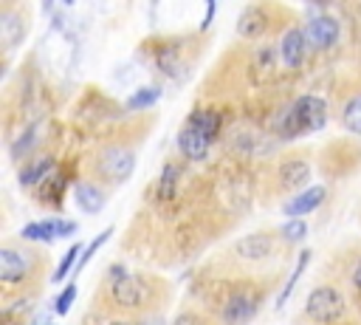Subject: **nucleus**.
Masks as SVG:
<instances>
[{"instance_id":"29","label":"nucleus","mask_w":361,"mask_h":325,"mask_svg":"<svg viewBox=\"0 0 361 325\" xmlns=\"http://www.w3.org/2000/svg\"><path fill=\"white\" fill-rule=\"evenodd\" d=\"M212 14H214V3H209V11H206V20H203V28L209 25V20H212Z\"/></svg>"},{"instance_id":"27","label":"nucleus","mask_w":361,"mask_h":325,"mask_svg":"<svg viewBox=\"0 0 361 325\" xmlns=\"http://www.w3.org/2000/svg\"><path fill=\"white\" fill-rule=\"evenodd\" d=\"M135 325H161V319L158 317H138Z\"/></svg>"},{"instance_id":"22","label":"nucleus","mask_w":361,"mask_h":325,"mask_svg":"<svg viewBox=\"0 0 361 325\" xmlns=\"http://www.w3.org/2000/svg\"><path fill=\"white\" fill-rule=\"evenodd\" d=\"M282 235H285L288 240H302V237L307 235V223L299 220V218H293V220H288V223L282 226Z\"/></svg>"},{"instance_id":"1","label":"nucleus","mask_w":361,"mask_h":325,"mask_svg":"<svg viewBox=\"0 0 361 325\" xmlns=\"http://www.w3.org/2000/svg\"><path fill=\"white\" fill-rule=\"evenodd\" d=\"M327 122V105L319 96H299L293 107L285 113V136H302L307 130H319Z\"/></svg>"},{"instance_id":"2","label":"nucleus","mask_w":361,"mask_h":325,"mask_svg":"<svg viewBox=\"0 0 361 325\" xmlns=\"http://www.w3.org/2000/svg\"><path fill=\"white\" fill-rule=\"evenodd\" d=\"M133 170H135V153L121 144L104 147L93 161V172L104 184H124L133 175Z\"/></svg>"},{"instance_id":"8","label":"nucleus","mask_w":361,"mask_h":325,"mask_svg":"<svg viewBox=\"0 0 361 325\" xmlns=\"http://www.w3.org/2000/svg\"><path fill=\"white\" fill-rule=\"evenodd\" d=\"M73 201L79 203L82 212L96 215V212H102V206H104V192L99 189L96 181H79V184L73 187Z\"/></svg>"},{"instance_id":"24","label":"nucleus","mask_w":361,"mask_h":325,"mask_svg":"<svg viewBox=\"0 0 361 325\" xmlns=\"http://www.w3.org/2000/svg\"><path fill=\"white\" fill-rule=\"evenodd\" d=\"M107 237H110V229H107V232H102V235H96V240H93L90 246H85V252H82V257H79V268H82V266H85V263H87V260L96 254V249H99V246H102Z\"/></svg>"},{"instance_id":"6","label":"nucleus","mask_w":361,"mask_h":325,"mask_svg":"<svg viewBox=\"0 0 361 325\" xmlns=\"http://www.w3.org/2000/svg\"><path fill=\"white\" fill-rule=\"evenodd\" d=\"M257 305H259V294L240 288V291L228 294V300L223 305V322L226 325H245L257 314Z\"/></svg>"},{"instance_id":"3","label":"nucleus","mask_w":361,"mask_h":325,"mask_svg":"<svg viewBox=\"0 0 361 325\" xmlns=\"http://www.w3.org/2000/svg\"><path fill=\"white\" fill-rule=\"evenodd\" d=\"M113 302L124 311H147L155 302V288L141 274H127L118 283H113Z\"/></svg>"},{"instance_id":"18","label":"nucleus","mask_w":361,"mask_h":325,"mask_svg":"<svg viewBox=\"0 0 361 325\" xmlns=\"http://www.w3.org/2000/svg\"><path fill=\"white\" fill-rule=\"evenodd\" d=\"M82 252H85V246H82V243H73V246L65 252V257L59 260V266H56V271H54V280H56V283L68 277V271H71V268H73V263L82 257Z\"/></svg>"},{"instance_id":"9","label":"nucleus","mask_w":361,"mask_h":325,"mask_svg":"<svg viewBox=\"0 0 361 325\" xmlns=\"http://www.w3.org/2000/svg\"><path fill=\"white\" fill-rule=\"evenodd\" d=\"M178 147H180V153H183L189 161H203L206 153H209V138L200 136L195 127L186 124V127L178 133Z\"/></svg>"},{"instance_id":"5","label":"nucleus","mask_w":361,"mask_h":325,"mask_svg":"<svg viewBox=\"0 0 361 325\" xmlns=\"http://www.w3.org/2000/svg\"><path fill=\"white\" fill-rule=\"evenodd\" d=\"M34 268V257L28 249H17L14 243H3L0 249V277L3 283H23Z\"/></svg>"},{"instance_id":"28","label":"nucleus","mask_w":361,"mask_h":325,"mask_svg":"<svg viewBox=\"0 0 361 325\" xmlns=\"http://www.w3.org/2000/svg\"><path fill=\"white\" fill-rule=\"evenodd\" d=\"M353 283H355V288H361V263H358L355 271H353Z\"/></svg>"},{"instance_id":"26","label":"nucleus","mask_w":361,"mask_h":325,"mask_svg":"<svg viewBox=\"0 0 361 325\" xmlns=\"http://www.w3.org/2000/svg\"><path fill=\"white\" fill-rule=\"evenodd\" d=\"M175 325H203V317H197V314H183Z\"/></svg>"},{"instance_id":"25","label":"nucleus","mask_w":361,"mask_h":325,"mask_svg":"<svg viewBox=\"0 0 361 325\" xmlns=\"http://www.w3.org/2000/svg\"><path fill=\"white\" fill-rule=\"evenodd\" d=\"M56 223V235L59 237H68V235H76L79 232V223L76 220H54Z\"/></svg>"},{"instance_id":"16","label":"nucleus","mask_w":361,"mask_h":325,"mask_svg":"<svg viewBox=\"0 0 361 325\" xmlns=\"http://www.w3.org/2000/svg\"><path fill=\"white\" fill-rule=\"evenodd\" d=\"M341 124L350 130V133H358L361 136V93H355L344 110H341Z\"/></svg>"},{"instance_id":"12","label":"nucleus","mask_w":361,"mask_h":325,"mask_svg":"<svg viewBox=\"0 0 361 325\" xmlns=\"http://www.w3.org/2000/svg\"><path fill=\"white\" fill-rule=\"evenodd\" d=\"M305 45L307 42H305V34L299 28L285 31V37H282V62L288 68H299V62L305 57Z\"/></svg>"},{"instance_id":"19","label":"nucleus","mask_w":361,"mask_h":325,"mask_svg":"<svg viewBox=\"0 0 361 325\" xmlns=\"http://www.w3.org/2000/svg\"><path fill=\"white\" fill-rule=\"evenodd\" d=\"M158 99H161V90H158V88H141V90H135V93L127 99V107L141 110V107H149V105L158 102Z\"/></svg>"},{"instance_id":"15","label":"nucleus","mask_w":361,"mask_h":325,"mask_svg":"<svg viewBox=\"0 0 361 325\" xmlns=\"http://www.w3.org/2000/svg\"><path fill=\"white\" fill-rule=\"evenodd\" d=\"M23 237H25V240L51 243V240H56L59 235H56V223H54V220H37V223H28V226L23 229Z\"/></svg>"},{"instance_id":"23","label":"nucleus","mask_w":361,"mask_h":325,"mask_svg":"<svg viewBox=\"0 0 361 325\" xmlns=\"http://www.w3.org/2000/svg\"><path fill=\"white\" fill-rule=\"evenodd\" d=\"M73 297H76V285L68 283V288H62V291H59V300H56V314H59V317H65V314L71 311Z\"/></svg>"},{"instance_id":"10","label":"nucleus","mask_w":361,"mask_h":325,"mask_svg":"<svg viewBox=\"0 0 361 325\" xmlns=\"http://www.w3.org/2000/svg\"><path fill=\"white\" fill-rule=\"evenodd\" d=\"M322 201H324V187H322V184H316V187L305 189L302 195L290 198V201L285 203V215H290V218L307 215V212H313V209H316V206H319Z\"/></svg>"},{"instance_id":"21","label":"nucleus","mask_w":361,"mask_h":325,"mask_svg":"<svg viewBox=\"0 0 361 325\" xmlns=\"http://www.w3.org/2000/svg\"><path fill=\"white\" fill-rule=\"evenodd\" d=\"M175 178H178V167L166 164L164 172H161V187H158V198H169L172 189H175Z\"/></svg>"},{"instance_id":"11","label":"nucleus","mask_w":361,"mask_h":325,"mask_svg":"<svg viewBox=\"0 0 361 325\" xmlns=\"http://www.w3.org/2000/svg\"><path fill=\"white\" fill-rule=\"evenodd\" d=\"M237 252L248 260H262L274 252V235H265V232H257V235H248L237 243Z\"/></svg>"},{"instance_id":"17","label":"nucleus","mask_w":361,"mask_h":325,"mask_svg":"<svg viewBox=\"0 0 361 325\" xmlns=\"http://www.w3.org/2000/svg\"><path fill=\"white\" fill-rule=\"evenodd\" d=\"M51 164H54V161H51L48 155H42V158H37V161H34L31 167H25V170L20 172V184H23V187H31V184H37V181H42V178H45V172L51 170Z\"/></svg>"},{"instance_id":"30","label":"nucleus","mask_w":361,"mask_h":325,"mask_svg":"<svg viewBox=\"0 0 361 325\" xmlns=\"http://www.w3.org/2000/svg\"><path fill=\"white\" fill-rule=\"evenodd\" d=\"M107 325H127V322H107Z\"/></svg>"},{"instance_id":"20","label":"nucleus","mask_w":361,"mask_h":325,"mask_svg":"<svg viewBox=\"0 0 361 325\" xmlns=\"http://www.w3.org/2000/svg\"><path fill=\"white\" fill-rule=\"evenodd\" d=\"M307 257H310L307 252H302V254H299V263H296V268H293V274H290V280L285 283V288H282V294H279V300H276V305H285V300H288V297L293 294V285H296V280H299V274L305 271V266H307Z\"/></svg>"},{"instance_id":"4","label":"nucleus","mask_w":361,"mask_h":325,"mask_svg":"<svg viewBox=\"0 0 361 325\" xmlns=\"http://www.w3.org/2000/svg\"><path fill=\"white\" fill-rule=\"evenodd\" d=\"M344 311V300L336 288L330 285H322V288H313L307 302H305V314L313 319V322H333L338 319Z\"/></svg>"},{"instance_id":"7","label":"nucleus","mask_w":361,"mask_h":325,"mask_svg":"<svg viewBox=\"0 0 361 325\" xmlns=\"http://www.w3.org/2000/svg\"><path fill=\"white\" fill-rule=\"evenodd\" d=\"M338 20H333V17H324V14H319V17H313V20H307V25L302 28V34H305V42L310 45V48H330V45H336V40H338Z\"/></svg>"},{"instance_id":"13","label":"nucleus","mask_w":361,"mask_h":325,"mask_svg":"<svg viewBox=\"0 0 361 325\" xmlns=\"http://www.w3.org/2000/svg\"><path fill=\"white\" fill-rule=\"evenodd\" d=\"M310 178V167L302 161V158H285L279 164V181L285 187H305V181Z\"/></svg>"},{"instance_id":"14","label":"nucleus","mask_w":361,"mask_h":325,"mask_svg":"<svg viewBox=\"0 0 361 325\" xmlns=\"http://www.w3.org/2000/svg\"><path fill=\"white\" fill-rule=\"evenodd\" d=\"M189 127H195L200 136H206L209 141L217 136V127H220V119H217V113H212V110H195L192 116H189V122H186Z\"/></svg>"}]
</instances>
